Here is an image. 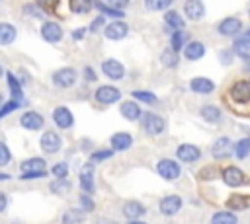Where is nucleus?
<instances>
[{"label":"nucleus","instance_id":"864d4df0","mask_svg":"<svg viewBox=\"0 0 250 224\" xmlns=\"http://www.w3.org/2000/svg\"><path fill=\"white\" fill-rule=\"evenodd\" d=\"M84 33H86V29H76V31L72 33V37H74V39H82Z\"/></svg>","mask_w":250,"mask_h":224},{"label":"nucleus","instance_id":"7ed1b4c3","mask_svg":"<svg viewBox=\"0 0 250 224\" xmlns=\"http://www.w3.org/2000/svg\"><path fill=\"white\" fill-rule=\"evenodd\" d=\"M53 82L57 88H70L76 82V70L74 68H61L53 74Z\"/></svg>","mask_w":250,"mask_h":224},{"label":"nucleus","instance_id":"ddd939ff","mask_svg":"<svg viewBox=\"0 0 250 224\" xmlns=\"http://www.w3.org/2000/svg\"><path fill=\"white\" fill-rule=\"evenodd\" d=\"M176 156H178L182 162H195V160L201 156V152H199V148L193 146V144H182V146H178Z\"/></svg>","mask_w":250,"mask_h":224},{"label":"nucleus","instance_id":"39448f33","mask_svg":"<svg viewBox=\"0 0 250 224\" xmlns=\"http://www.w3.org/2000/svg\"><path fill=\"white\" fill-rule=\"evenodd\" d=\"M96 99H98L100 103L111 105V103H115L117 99H121V92H119L117 88H113V86H102V88L96 90Z\"/></svg>","mask_w":250,"mask_h":224},{"label":"nucleus","instance_id":"c756f323","mask_svg":"<svg viewBox=\"0 0 250 224\" xmlns=\"http://www.w3.org/2000/svg\"><path fill=\"white\" fill-rule=\"evenodd\" d=\"M70 187H72L70 181H66L64 177H55V181L51 183V191L57 193V195H64V193H68Z\"/></svg>","mask_w":250,"mask_h":224},{"label":"nucleus","instance_id":"6e6d98bb","mask_svg":"<svg viewBox=\"0 0 250 224\" xmlns=\"http://www.w3.org/2000/svg\"><path fill=\"white\" fill-rule=\"evenodd\" d=\"M2 74H4V70H2V66H0V76H2Z\"/></svg>","mask_w":250,"mask_h":224},{"label":"nucleus","instance_id":"e433bc0d","mask_svg":"<svg viewBox=\"0 0 250 224\" xmlns=\"http://www.w3.org/2000/svg\"><path fill=\"white\" fill-rule=\"evenodd\" d=\"M172 4V0H145V6L152 12H160L164 8H168Z\"/></svg>","mask_w":250,"mask_h":224},{"label":"nucleus","instance_id":"5701e85b","mask_svg":"<svg viewBox=\"0 0 250 224\" xmlns=\"http://www.w3.org/2000/svg\"><path fill=\"white\" fill-rule=\"evenodd\" d=\"M191 90L197 93H209L215 90V84L209 78H193L191 80Z\"/></svg>","mask_w":250,"mask_h":224},{"label":"nucleus","instance_id":"6e6552de","mask_svg":"<svg viewBox=\"0 0 250 224\" xmlns=\"http://www.w3.org/2000/svg\"><path fill=\"white\" fill-rule=\"evenodd\" d=\"M41 148L47 154H55L61 148V136L57 132H53V131L43 132V136H41Z\"/></svg>","mask_w":250,"mask_h":224},{"label":"nucleus","instance_id":"de8ad7c7","mask_svg":"<svg viewBox=\"0 0 250 224\" xmlns=\"http://www.w3.org/2000/svg\"><path fill=\"white\" fill-rule=\"evenodd\" d=\"M62 220H64V222H76V220H82V214H80V212L70 210V212H66V214L62 216Z\"/></svg>","mask_w":250,"mask_h":224},{"label":"nucleus","instance_id":"b1692460","mask_svg":"<svg viewBox=\"0 0 250 224\" xmlns=\"http://www.w3.org/2000/svg\"><path fill=\"white\" fill-rule=\"evenodd\" d=\"M80 185L86 193H92L94 191V185H92V164L84 166L82 171H80Z\"/></svg>","mask_w":250,"mask_h":224},{"label":"nucleus","instance_id":"603ef678","mask_svg":"<svg viewBox=\"0 0 250 224\" xmlns=\"http://www.w3.org/2000/svg\"><path fill=\"white\" fill-rule=\"evenodd\" d=\"M4 208H6V195L0 191V212H2Z\"/></svg>","mask_w":250,"mask_h":224},{"label":"nucleus","instance_id":"c03bdc74","mask_svg":"<svg viewBox=\"0 0 250 224\" xmlns=\"http://www.w3.org/2000/svg\"><path fill=\"white\" fill-rule=\"evenodd\" d=\"M80 205L84 210H94V201L88 195H80Z\"/></svg>","mask_w":250,"mask_h":224},{"label":"nucleus","instance_id":"f257e3e1","mask_svg":"<svg viewBox=\"0 0 250 224\" xmlns=\"http://www.w3.org/2000/svg\"><path fill=\"white\" fill-rule=\"evenodd\" d=\"M232 152H234V146H232V142H230L227 136L217 138L215 144L211 146V154H213L215 160H225V158H229Z\"/></svg>","mask_w":250,"mask_h":224},{"label":"nucleus","instance_id":"7c9ffc66","mask_svg":"<svg viewBox=\"0 0 250 224\" xmlns=\"http://www.w3.org/2000/svg\"><path fill=\"white\" fill-rule=\"evenodd\" d=\"M234 53L242 58H250V37H244V39H238L234 43Z\"/></svg>","mask_w":250,"mask_h":224},{"label":"nucleus","instance_id":"58836bf2","mask_svg":"<svg viewBox=\"0 0 250 224\" xmlns=\"http://www.w3.org/2000/svg\"><path fill=\"white\" fill-rule=\"evenodd\" d=\"M51 173H53L55 177H66L68 168H66V164H64V162H59V164H55V166L51 168Z\"/></svg>","mask_w":250,"mask_h":224},{"label":"nucleus","instance_id":"8fccbe9b","mask_svg":"<svg viewBox=\"0 0 250 224\" xmlns=\"http://www.w3.org/2000/svg\"><path fill=\"white\" fill-rule=\"evenodd\" d=\"M107 2H109V6L119 8V10H121V8H125V6L129 4V0H107Z\"/></svg>","mask_w":250,"mask_h":224},{"label":"nucleus","instance_id":"a18cd8bd","mask_svg":"<svg viewBox=\"0 0 250 224\" xmlns=\"http://www.w3.org/2000/svg\"><path fill=\"white\" fill-rule=\"evenodd\" d=\"M18 105H20L18 101H8V103H6V105H4L2 109H0V119H2V117H6V115H8V113H10L12 109H16Z\"/></svg>","mask_w":250,"mask_h":224},{"label":"nucleus","instance_id":"0eeeda50","mask_svg":"<svg viewBox=\"0 0 250 224\" xmlns=\"http://www.w3.org/2000/svg\"><path fill=\"white\" fill-rule=\"evenodd\" d=\"M102 72H104L107 78H111V80H119V78H123L125 68H123V64H121L119 60L109 58V60H104V62H102Z\"/></svg>","mask_w":250,"mask_h":224},{"label":"nucleus","instance_id":"5fc2aeb1","mask_svg":"<svg viewBox=\"0 0 250 224\" xmlns=\"http://www.w3.org/2000/svg\"><path fill=\"white\" fill-rule=\"evenodd\" d=\"M4 179H10V175L8 173H0V181H4Z\"/></svg>","mask_w":250,"mask_h":224},{"label":"nucleus","instance_id":"4d7b16f0","mask_svg":"<svg viewBox=\"0 0 250 224\" xmlns=\"http://www.w3.org/2000/svg\"><path fill=\"white\" fill-rule=\"evenodd\" d=\"M246 37H250V29H248V33H246Z\"/></svg>","mask_w":250,"mask_h":224},{"label":"nucleus","instance_id":"79ce46f5","mask_svg":"<svg viewBox=\"0 0 250 224\" xmlns=\"http://www.w3.org/2000/svg\"><path fill=\"white\" fill-rule=\"evenodd\" d=\"M96 6H98L100 12H105V14H111V16H123V12L119 8H109V6H104L100 2H96Z\"/></svg>","mask_w":250,"mask_h":224},{"label":"nucleus","instance_id":"a211bd4d","mask_svg":"<svg viewBox=\"0 0 250 224\" xmlns=\"http://www.w3.org/2000/svg\"><path fill=\"white\" fill-rule=\"evenodd\" d=\"M184 12H186V16H188L189 19H199V18H203L205 8H203V4H201L199 0H186Z\"/></svg>","mask_w":250,"mask_h":224},{"label":"nucleus","instance_id":"dca6fc26","mask_svg":"<svg viewBox=\"0 0 250 224\" xmlns=\"http://www.w3.org/2000/svg\"><path fill=\"white\" fill-rule=\"evenodd\" d=\"M20 169H21V175L23 173H43L45 171V160L43 158H29L20 166Z\"/></svg>","mask_w":250,"mask_h":224},{"label":"nucleus","instance_id":"2eb2a0df","mask_svg":"<svg viewBox=\"0 0 250 224\" xmlns=\"http://www.w3.org/2000/svg\"><path fill=\"white\" fill-rule=\"evenodd\" d=\"M53 121H55L61 129H68V127L74 123L72 113H70L66 107H57V109L53 111Z\"/></svg>","mask_w":250,"mask_h":224},{"label":"nucleus","instance_id":"cd10ccee","mask_svg":"<svg viewBox=\"0 0 250 224\" xmlns=\"http://www.w3.org/2000/svg\"><path fill=\"white\" fill-rule=\"evenodd\" d=\"M94 0H68V8L74 14H86L92 8Z\"/></svg>","mask_w":250,"mask_h":224},{"label":"nucleus","instance_id":"09e8293b","mask_svg":"<svg viewBox=\"0 0 250 224\" xmlns=\"http://www.w3.org/2000/svg\"><path fill=\"white\" fill-rule=\"evenodd\" d=\"M104 21H105V18H104V16H98V18L92 21V25H90V31H96L100 25H104Z\"/></svg>","mask_w":250,"mask_h":224},{"label":"nucleus","instance_id":"aec40b11","mask_svg":"<svg viewBox=\"0 0 250 224\" xmlns=\"http://www.w3.org/2000/svg\"><path fill=\"white\" fill-rule=\"evenodd\" d=\"M121 115L127 121H137L143 113H141V107L135 101H125V103H121Z\"/></svg>","mask_w":250,"mask_h":224},{"label":"nucleus","instance_id":"4468645a","mask_svg":"<svg viewBox=\"0 0 250 224\" xmlns=\"http://www.w3.org/2000/svg\"><path fill=\"white\" fill-rule=\"evenodd\" d=\"M242 29V21L236 18H227L219 23V33L221 35H236Z\"/></svg>","mask_w":250,"mask_h":224},{"label":"nucleus","instance_id":"393cba45","mask_svg":"<svg viewBox=\"0 0 250 224\" xmlns=\"http://www.w3.org/2000/svg\"><path fill=\"white\" fill-rule=\"evenodd\" d=\"M227 206L232 208V210H244L250 206V197H242V195H232L229 201H227Z\"/></svg>","mask_w":250,"mask_h":224},{"label":"nucleus","instance_id":"f704fd0d","mask_svg":"<svg viewBox=\"0 0 250 224\" xmlns=\"http://www.w3.org/2000/svg\"><path fill=\"white\" fill-rule=\"evenodd\" d=\"M6 78H8V84H10V90H12V97H14V101L21 103V90H20L18 80H16L12 74H6Z\"/></svg>","mask_w":250,"mask_h":224},{"label":"nucleus","instance_id":"ea45409f","mask_svg":"<svg viewBox=\"0 0 250 224\" xmlns=\"http://www.w3.org/2000/svg\"><path fill=\"white\" fill-rule=\"evenodd\" d=\"M10 160H12V154H10L8 146L4 142H0V166H8Z\"/></svg>","mask_w":250,"mask_h":224},{"label":"nucleus","instance_id":"f3484780","mask_svg":"<svg viewBox=\"0 0 250 224\" xmlns=\"http://www.w3.org/2000/svg\"><path fill=\"white\" fill-rule=\"evenodd\" d=\"M104 35L107 37V39H123L125 35H127V25L123 23V21H111L107 27H105V31H104Z\"/></svg>","mask_w":250,"mask_h":224},{"label":"nucleus","instance_id":"37998d69","mask_svg":"<svg viewBox=\"0 0 250 224\" xmlns=\"http://www.w3.org/2000/svg\"><path fill=\"white\" fill-rule=\"evenodd\" d=\"M37 4H39L43 10H47V12H53V10L57 8L59 0H37Z\"/></svg>","mask_w":250,"mask_h":224},{"label":"nucleus","instance_id":"a19ab883","mask_svg":"<svg viewBox=\"0 0 250 224\" xmlns=\"http://www.w3.org/2000/svg\"><path fill=\"white\" fill-rule=\"evenodd\" d=\"M113 152L111 150H98V152H94L92 156H90V162L92 164H96V162H100V160H105V158H109Z\"/></svg>","mask_w":250,"mask_h":224},{"label":"nucleus","instance_id":"c9c22d12","mask_svg":"<svg viewBox=\"0 0 250 224\" xmlns=\"http://www.w3.org/2000/svg\"><path fill=\"white\" fill-rule=\"evenodd\" d=\"M186 39H188V35H186L182 29H176L174 35H172V49H174V51H180V49L184 47Z\"/></svg>","mask_w":250,"mask_h":224},{"label":"nucleus","instance_id":"49530a36","mask_svg":"<svg viewBox=\"0 0 250 224\" xmlns=\"http://www.w3.org/2000/svg\"><path fill=\"white\" fill-rule=\"evenodd\" d=\"M219 60H221V64H230L232 62V53L230 51H221L219 53Z\"/></svg>","mask_w":250,"mask_h":224},{"label":"nucleus","instance_id":"412c9836","mask_svg":"<svg viewBox=\"0 0 250 224\" xmlns=\"http://www.w3.org/2000/svg\"><path fill=\"white\" fill-rule=\"evenodd\" d=\"M203 53H205V47H203L201 41H191V43L186 47V51H184L186 58H189V60H197V58H201Z\"/></svg>","mask_w":250,"mask_h":224},{"label":"nucleus","instance_id":"13d9d810","mask_svg":"<svg viewBox=\"0 0 250 224\" xmlns=\"http://www.w3.org/2000/svg\"><path fill=\"white\" fill-rule=\"evenodd\" d=\"M248 16H250V10H248Z\"/></svg>","mask_w":250,"mask_h":224},{"label":"nucleus","instance_id":"20e7f679","mask_svg":"<svg viewBox=\"0 0 250 224\" xmlns=\"http://www.w3.org/2000/svg\"><path fill=\"white\" fill-rule=\"evenodd\" d=\"M41 37L49 43H59L62 39V27L55 21H45L41 25Z\"/></svg>","mask_w":250,"mask_h":224},{"label":"nucleus","instance_id":"f03ea898","mask_svg":"<svg viewBox=\"0 0 250 224\" xmlns=\"http://www.w3.org/2000/svg\"><path fill=\"white\" fill-rule=\"evenodd\" d=\"M156 169H158V173H160L164 179H168V181H174V179L180 177V166H178V162H174V160H168V158L160 160L158 166H156Z\"/></svg>","mask_w":250,"mask_h":224},{"label":"nucleus","instance_id":"f8f14e48","mask_svg":"<svg viewBox=\"0 0 250 224\" xmlns=\"http://www.w3.org/2000/svg\"><path fill=\"white\" fill-rule=\"evenodd\" d=\"M223 181H225L229 187H238V185L244 183V173H242L238 168L230 166V168H227V169L223 171Z\"/></svg>","mask_w":250,"mask_h":224},{"label":"nucleus","instance_id":"4be33fe9","mask_svg":"<svg viewBox=\"0 0 250 224\" xmlns=\"http://www.w3.org/2000/svg\"><path fill=\"white\" fill-rule=\"evenodd\" d=\"M131 144H133V138H131V134H127V132H117V134L111 136V146H113V150H127Z\"/></svg>","mask_w":250,"mask_h":224},{"label":"nucleus","instance_id":"c85d7f7f","mask_svg":"<svg viewBox=\"0 0 250 224\" xmlns=\"http://www.w3.org/2000/svg\"><path fill=\"white\" fill-rule=\"evenodd\" d=\"M160 62L166 66V68H174L178 64V53L170 47V49H164V53L160 55Z\"/></svg>","mask_w":250,"mask_h":224},{"label":"nucleus","instance_id":"72a5a7b5","mask_svg":"<svg viewBox=\"0 0 250 224\" xmlns=\"http://www.w3.org/2000/svg\"><path fill=\"white\" fill-rule=\"evenodd\" d=\"M234 154H236V158H240V160L250 154V138H248V136L242 138V140H238V142L234 144Z\"/></svg>","mask_w":250,"mask_h":224},{"label":"nucleus","instance_id":"473e14b6","mask_svg":"<svg viewBox=\"0 0 250 224\" xmlns=\"http://www.w3.org/2000/svg\"><path fill=\"white\" fill-rule=\"evenodd\" d=\"M211 222H213V224H236V216H234L232 212L223 210V212H217V214L211 218Z\"/></svg>","mask_w":250,"mask_h":224},{"label":"nucleus","instance_id":"423d86ee","mask_svg":"<svg viewBox=\"0 0 250 224\" xmlns=\"http://www.w3.org/2000/svg\"><path fill=\"white\" fill-rule=\"evenodd\" d=\"M230 97L234 101H240V103L250 101V82H246V80L234 82L232 88H230Z\"/></svg>","mask_w":250,"mask_h":224},{"label":"nucleus","instance_id":"3c124183","mask_svg":"<svg viewBox=\"0 0 250 224\" xmlns=\"http://www.w3.org/2000/svg\"><path fill=\"white\" fill-rule=\"evenodd\" d=\"M84 78H88V80H96V74L92 72V68H90V66H86V68H84Z\"/></svg>","mask_w":250,"mask_h":224},{"label":"nucleus","instance_id":"bb28decb","mask_svg":"<svg viewBox=\"0 0 250 224\" xmlns=\"http://www.w3.org/2000/svg\"><path fill=\"white\" fill-rule=\"evenodd\" d=\"M201 115L207 123H219L221 121V109L215 107V105H205L201 107Z\"/></svg>","mask_w":250,"mask_h":224},{"label":"nucleus","instance_id":"9b49d317","mask_svg":"<svg viewBox=\"0 0 250 224\" xmlns=\"http://www.w3.org/2000/svg\"><path fill=\"white\" fill-rule=\"evenodd\" d=\"M180 208H182V199H180V197H176V195L164 197V199L160 201V212H162V214H166V216L176 214Z\"/></svg>","mask_w":250,"mask_h":224},{"label":"nucleus","instance_id":"a878e982","mask_svg":"<svg viewBox=\"0 0 250 224\" xmlns=\"http://www.w3.org/2000/svg\"><path fill=\"white\" fill-rule=\"evenodd\" d=\"M16 39V27L10 23H0V45H10Z\"/></svg>","mask_w":250,"mask_h":224},{"label":"nucleus","instance_id":"9d476101","mask_svg":"<svg viewBox=\"0 0 250 224\" xmlns=\"http://www.w3.org/2000/svg\"><path fill=\"white\" fill-rule=\"evenodd\" d=\"M143 125H145V131H146L148 134H160V132L164 131V121H162V117H158V115H154V113L145 115Z\"/></svg>","mask_w":250,"mask_h":224},{"label":"nucleus","instance_id":"4c0bfd02","mask_svg":"<svg viewBox=\"0 0 250 224\" xmlns=\"http://www.w3.org/2000/svg\"><path fill=\"white\" fill-rule=\"evenodd\" d=\"M133 97L135 99H141V101H145V103H156V95L154 93H150V92H133Z\"/></svg>","mask_w":250,"mask_h":224},{"label":"nucleus","instance_id":"6ab92c4d","mask_svg":"<svg viewBox=\"0 0 250 224\" xmlns=\"http://www.w3.org/2000/svg\"><path fill=\"white\" fill-rule=\"evenodd\" d=\"M123 214H125L129 220H137L139 216L145 214V206H143L141 203H137V201H127V203L123 205Z\"/></svg>","mask_w":250,"mask_h":224},{"label":"nucleus","instance_id":"2f4dec72","mask_svg":"<svg viewBox=\"0 0 250 224\" xmlns=\"http://www.w3.org/2000/svg\"><path fill=\"white\" fill-rule=\"evenodd\" d=\"M164 21H166V25L172 27V29H182V27H184V19L180 18L178 12H166Z\"/></svg>","mask_w":250,"mask_h":224},{"label":"nucleus","instance_id":"1a4fd4ad","mask_svg":"<svg viewBox=\"0 0 250 224\" xmlns=\"http://www.w3.org/2000/svg\"><path fill=\"white\" fill-rule=\"evenodd\" d=\"M20 123H21V127L27 129V131H39V129L43 127V117H41L39 113H35V111H25V113L21 115Z\"/></svg>","mask_w":250,"mask_h":224}]
</instances>
